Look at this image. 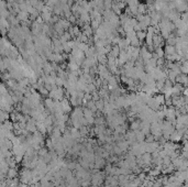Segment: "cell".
Wrapping results in <instances>:
<instances>
[{
	"label": "cell",
	"mask_w": 188,
	"mask_h": 187,
	"mask_svg": "<svg viewBox=\"0 0 188 187\" xmlns=\"http://www.w3.org/2000/svg\"><path fill=\"white\" fill-rule=\"evenodd\" d=\"M67 67H68V69L70 71V72H77V71L80 68V66L77 64L76 62H69L68 65H67Z\"/></svg>",
	"instance_id": "obj_21"
},
{
	"label": "cell",
	"mask_w": 188,
	"mask_h": 187,
	"mask_svg": "<svg viewBox=\"0 0 188 187\" xmlns=\"http://www.w3.org/2000/svg\"><path fill=\"white\" fill-rule=\"evenodd\" d=\"M19 171H18V167L17 169H13V167H10L9 171L7 173V178H11V180H13V178H17L19 176Z\"/></svg>",
	"instance_id": "obj_13"
},
{
	"label": "cell",
	"mask_w": 188,
	"mask_h": 187,
	"mask_svg": "<svg viewBox=\"0 0 188 187\" xmlns=\"http://www.w3.org/2000/svg\"><path fill=\"white\" fill-rule=\"evenodd\" d=\"M131 44H130V42H129V41H128L127 39H126V38H124V39H121L120 40V42L119 43H118V46L120 47V50L121 51H127L128 49H129V46H130Z\"/></svg>",
	"instance_id": "obj_14"
},
{
	"label": "cell",
	"mask_w": 188,
	"mask_h": 187,
	"mask_svg": "<svg viewBox=\"0 0 188 187\" xmlns=\"http://www.w3.org/2000/svg\"><path fill=\"white\" fill-rule=\"evenodd\" d=\"M126 140L130 143V145L132 143H134V142H137V135H135V131H133V130H128L127 132H126Z\"/></svg>",
	"instance_id": "obj_7"
},
{
	"label": "cell",
	"mask_w": 188,
	"mask_h": 187,
	"mask_svg": "<svg viewBox=\"0 0 188 187\" xmlns=\"http://www.w3.org/2000/svg\"><path fill=\"white\" fill-rule=\"evenodd\" d=\"M155 53L159 55V57H164V56H165V51L163 50V47H157V49H155Z\"/></svg>",
	"instance_id": "obj_31"
},
{
	"label": "cell",
	"mask_w": 188,
	"mask_h": 187,
	"mask_svg": "<svg viewBox=\"0 0 188 187\" xmlns=\"http://www.w3.org/2000/svg\"><path fill=\"white\" fill-rule=\"evenodd\" d=\"M116 143H117V145L121 149V151H122L123 153H126V152H128L129 150H130V143H129L127 140L120 141V142H116Z\"/></svg>",
	"instance_id": "obj_9"
},
{
	"label": "cell",
	"mask_w": 188,
	"mask_h": 187,
	"mask_svg": "<svg viewBox=\"0 0 188 187\" xmlns=\"http://www.w3.org/2000/svg\"><path fill=\"white\" fill-rule=\"evenodd\" d=\"M164 51H165V55H173V54H175V53H177L176 46H174V45H168V44H166V46H165Z\"/></svg>",
	"instance_id": "obj_16"
},
{
	"label": "cell",
	"mask_w": 188,
	"mask_h": 187,
	"mask_svg": "<svg viewBox=\"0 0 188 187\" xmlns=\"http://www.w3.org/2000/svg\"><path fill=\"white\" fill-rule=\"evenodd\" d=\"M105 175L102 172L99 171H94L93 175H91V185H97V186H101L104 182H105Z\"/></svg>",
	"instance_id": "obj_2"
},
{
	"label": "cell",
	"mask_w": 188,
	"mask_h": 187,
	"mask_svg": "<svg viewBox=\"0 0 188 187\" xmlns=\"http://www.w3.org/2000/svg\"><path fill=\"white\" fill-rule=\"evenodd\" d=\"M183 96H185V97H188V87L184 88V90H183Z\"/></svg>",
	"instance_id": "obj_35"
},
{
	"label": "cell",
	"mask_w": 188,
	"mask_h": 187,
	"mask_svg": "<svg viewBox=\"0 0 188 187\" xmlns=\"http://www.w3.org/2000/svg\"><path fill=\"white\" fill-rule=\"evenodd\" d=\"M148 11V8L146 4H139V7H137V13H140V15H145Z\"/></svg>",
	"instance_id": "obj_22"
},
{
	"label": "cell",
	"mask_w": 188,
	"mask_h": 187,
	"mask_svg": "<svg viewBox=\"0 0 188 187\" xmlns=\"http://www.w3.org/2000/svg\"><path fill=\"white\" fill-rule=\"evenodd\" d=\"M154 141H156V138L154 137V135H153L152 133H151V134H148V135H146L145 142H148V143H150V142H154Z\"/></svg>",
	"instance_id": "obj_32"
},
{
	"label": "cell",
	"mask_w": 188,
	"mask_h": 187,
	"mask_svg": "<svg viewBox=\"0 0 188 187\" xmlns=\"http://www.w3.org/2000/svg\"><path fill=\"white\" fill-rule=\"evenodd\" d=\"M183 135L184 134H181L179 131H174L172 134H170V140L172 141V142H174V143H177V142H179V141L181 140V138H183Z\"/></svg>",
	"instance_id": "obj_10"
},
{
	"label": "cell",
	"mask_w": 188,
	"mask_h": 187,
	"mask_svg": "<svg viewBox=\"0 0 188 187\" xmlns=\"http://www.w3.org/2000/svg\"><path fill=\"white\" fill-rule=\"evenodd\" d=\"M89 131H90V129H88V127H80L79 128V132H80V134L83 135L84 138L85 137H87L88 134H89Z\"/></svg>",
	"instance_id": "obj_29"
},
{
	"label": "cell",
	"mask_w": 188,
	"mask_h": 187,
	"mask_svg": "<svg viewBox=\"0 0 188 187\" xmlns=\"http://www.w3.org/2000/svg\"><path fill=\"white\" fill-rule=\"evenodd\" d=\"M120 52H121V50H120V47L118 46V45H115V46L112 47L111 52L108 54V56H112V57H116L118 58L120 55Z\"/></svg>",
	"instance_id": "obj_17"
},
{
	"label": "cell",
	"mask_w": 188,
	"mask_h": 187,
	"mask_svg": "<svg viewBox=\"0 0 188 187\" xmlns=\"http://www.w3.org/2000/svg\"><path fill=\"white\" fill-rule=\"evenodd\" d=\"M154 98L156 99V101L159 102L161 106H165V102H166V98H165V96L163 95V94H159V95H155L154 96Z\"/></svg>",
	"instance_id": "obj_19"
},
{
	"label": "cell",
	"mask_w": 188,
	"mask_h": 187,
	"mask_svg": "<svg viewBox=\"0 0 188 187\" xmlns=\"http://www.w3.org/2000/svg\"><path fill=\"white\" fill-rule=\"evenodd\" d=\"M96 107H97V109L99 110V111H102L104 110V108H105V100L104 99H99V100L96 101Z\"/></svg>",
	"instance_id": "obj_27"
},
{
	"label": "cell",
	"mask_w": 188,
	"mask_h": 187,
	"mask_svg": "<svg viewBox=\"0 0 188 187\" xmlns=\"http://www.w3.org/2000/svg\"><path fill=\"white\" fill-rule=\"evenodd\" d=\"M153 45L155 49L157 47H162L164 45V38L159 34H154V38H153Z\"/></svg>",
	"instance_id": "obj_6"
},
{
	"label": "cell",
	"mask_w": 188,
	"mask_h": 187,
	"mask_svg": "<svg viewBox=\"0 0 188 187\" xmlns=\"http://www.w3.org/2000/svg\"><path fill=\"white\" fill-rule=\"evenodd\" d=\"M97 58H98V63H99V64L107 65V63H108V56H107V55H98Z\"/></svg>",
	"instance_id": "obj_25"
},
{
	"label": "cell",
	"mask_w": 188,
	"mask_h": 187,
	"mask_svg": "<svg viewBox=\"0 0 188 187\" xmlns=\"http://www.w3.org/2000/svg\"><path fill=\"white\" fill-rule=\"evenodd\" d=\"M20 187H31L29 185V184H23V183H21L20 184Z\"/></svg>",
	"instance_id": "obj_36"
},
{
	"label": "cell",
	"mask_w": 188,
	"mask_h": 187,
	"mask_svg": "<svg viewBox=\"0 0 188 187\" xmlns=\"http://www.w3.org/2000/svg\"><path fill=\"white\" fill-rule=\"evenodd\" d=\"M137 39L140 40V42L142 43V42L145 41V39H146V31H137Z\"/></svg>",
	"instance_id": "obj_26"
},
{
	"label": "cell",
	"mask_w": 188,
	"mask_h": 187,
	"mask_svg": "<svg viewBox=\"0 0 188 187\" xmlns=\"http://www.w3.org/2000/svg\"><path fill=\"white\" fill-rule=\"evenodd\" d=\"M61 104H62V109H63L64 113H70V112L73 111L72 105H70V101H69V99H67V98H64V99L61 101Z\"/></svg>",
	"instance_id": "obj_5"
},
{
	"label": "cell",
	"mask_w": 188,
	"mask_h": 187,
	"mask_svg": "<svg viewBox=\"0 0 188 187\" xmlns=\"http://www.w3.org/2000/svg\"><path fill=\"white\" fill-rule=\"evenodd\" d=\"M184 87L181 86V84H174L173 85V96H181V94H183Z\"/></svg>",
	"instance_id": "obj_12"
},
{
	"label": "cell",
	"mask_w": 188,
	"mask_h": 187,
	"mask_svg": "<svg viewBox=\"0 0 188 187\" xmlns=\"http://www.w3.org/2000/svg\"><path fill=\"white\" fill-rule=\"evenodd\" d=\"M10 118V113L6 110H1V122H4V121H7L9 120Z\"/></svg>",
	"instance_id": "obj_30"
},
{
	"label": "cell",
	"mask_w": 188,
	"mask_h": 187,
	"mask_svg": "<svg viewBox=\"0 0 188 187\" xmlns=\"http://www.w3.org/2000/svg\"><path fill=\"white\" fill-rule=\"evenodd\" d=\"M135 135H137V142H144L145 139H146V134H144L141 130H137V131H135Z\"/></svg>",
	"instance_id": "obj_18"
},
{
	"label": "cell",
	"mask_w": 188,
	"mask_h": 187,
	"mask_svg": "<svg viewBox=\"0 0 188 187\" xmlns=\"http://www.w3.org/2000/svg\"><path fill=\"white\" fill-rule=\"evenodd\" d=\"M176 83L184 85L185 87H188V75L187 74H184V73L179 74L177 76V78H176Z\"/></svg>",
	"instance_id": "obj_8"
},
{
	"label": "cell",
	"mask_w": 188,
	"mask_h": 187,
	"mask_svg": "<svg viewBox=\"0 0 188 187\" xmlns=\"http://www.w3.org/2000/svg\"><path fill=\"white\" fill-rule=\"evenodd\" d=\"M36 123H37V121H36L35 119L30 118L29 120L26 121V130L30 131L31 133H34L35 131H37V126H36Z\"/></svg>",
	"instance_id": "obj_4"
},
{
	"label": "cell",
	"mask_w": 188,
	"mask_h": 187,
	"mask_svg": "<svg viewBox=\"0 0 188 187\" xmlns=\"http://www.w3.org/2000/svg\"><path fill=\"white\" fill-rule=\"evenodd\" d=\"M95 124L96 126H105V118L101 115H98L96 117V120H95Z\"/></svg>",
	"instance_id": "obj_24"
},
{
	"label": "cell",
	"mask_w": 188,
	"mask_h": 187,
	"mask_svg": "<svg viewBox=\"0 0 188 187\" xmlns=\"http://www.w3.org/2000/svg\"><path fill=\"white\" fill-rule=\"evenodd\" d=\"M117 4H118L120 10H124V9H126V6H127V2H126V1H120V2H117Z\"/></svg>",
	"instance_id": "obj_33"
},
{
	"label": "cell",
	"mask_w": 188,
	"mask_h": 187,
	"mask_svg": "<svg viewBox=\"0 0 188 187\" xmlns=\"http://www.w3.org/2000/svg\"><path fill=\"white\" fill-rule=\"evenodd\" d=\"M185 182H187V183H188V176L186 177V180H185Z\"/></svg>",
	"instance_id": "obj_38"
},
{
	"label": "cell",
	"mask_w": 188,
	"mask_h": 187,
	"mask_svg": "<svg viewBox=\"0 0 188 187\" xmlns=\"http://www.w3.org/2000/svg\"><path fill=\"white\" fill-rule=\"evenodd\" d=\"M19 180L20 182L23 184H31L33 180V175H32V169H26V167H23V169L20 171L19 173Z\"/></svg>",
	"instance_id": "obj_1"
},
{
	"label": "cell",
	"mask_w": 188,
	"mask_h": 187,
	"mask_svg": "<svg viewBox=\"0 0 188 187\" xmlns=\"http://www.w3.org/2000/svg\"><path fill=\"white\" fill-rule=\"evenodd\" d=\"M176 43H177V38H176V35L175 34H170V38L166 40V44H168V45H176Z\"/></svg>",
	"instance_id": "obj_23"
},
{
	"label": "cell",
	"mask_w": 188,
	"mask_h": 187,
	"mask_svg": "<svg viewBox=\"0 0 188 187\" xmlns=\"http://www.w3.org/2000/svg\"><path fill=\"white\" fill-rule=\"evenodd\" d=\"M17 18H18V20L20 22H26L30 20V13L26 12V11H20L17 15Z\"/></svg>",
	"instance_id": "obj_11"
},
{
	"label": "cell",
	"mask_w": 188,
	"mask_h": 187,
	"mask_svg": "<svg viewBox=\"0 0 188 187\" xmlns=\"http://www.w3.org/2000/svg\"><path fill=\"white\" fill-rule=\"evenodd\" d=\"M83 109H84V117H85L86 119L90 118V117H94V112L91 111L89 108L85 107V108H83Z\"/></svg>",
	"instance_id": "obj_28"
},
{
	"label": "cell",
	"mask_w": 188,
	"mask_h": 187,
	"mask_svg": "<svg viewBox=\"0 0 188 187\" xmlns=\"http://www.w3.org/2000/svg\"><path fill=\"white\" fill-rule=\"evenodd\" d=\"M106 158H104L102 156H99V155H96V158H95V169H101L106 167Z\"/></svg>",
	"instance_id": "obj_3"
},
{
	"label": "cell",
	"mask_w": 188,
	"mask_h": 187,
	"mask_svg": "<svg viewBox=\"0 0 188 187\" xmlns=\"http://www.w3.org/2000/svg\"><path fill=\"white\" fill-rule=\"evenodd\" d=\"M141 128V120H133L130 124V129L133 130V131H137V130H140Z\"/></svg>",
	"instance_id": "obj_20"
},
{
	"label": "cell",
	"mask_w": 188,
	"mask_h": 187,
	"mask_svg": "<svg viewBox=\"0 0 188 187\" xmlns=\"http://www.w3.org/2000/svg\"><path fill=\"white\" fill-rule=\"evenodd\" d=\"M139 187H145V186H144V185H143V184H141V185H140V186H139Z\"/></svg>",
	"instance_id": "obj_37"
},
{
	"label": "cell",
	"mask_w": 188,
	"mask_h": 187,
	"mask_svg": "<svg viewBox=\"0 0 188 187\" xmlns=\"http://www.w3.org/2000/svg\"><path fill=\"white\" fill-rule=\"evenodd\" d=\"M67 20H68L70 23H76V21L78 20V19L76 18V15H72L68 19H67Z\"/></svg>",
	"instance_id": "obj_34"
},
{
	"label": "cell",
	"mask_w": 188,
	"mask_h": 187,
	"mask_svg": "<svg viewBox=\"0 0 188 187\" xmlns=\"http://www.w3.org/2000/svg\"><path fill=\"white\" fill-rule=\"evenodd\" d=\"M41 17H42V19L44 20V22H45V23L51 22L52 18H53L52 12H50V11H43V12H41Z\"/></svg>",
	"instance_id": "obj_15"
}]
</instances>
